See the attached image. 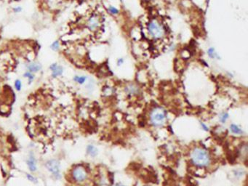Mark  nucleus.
Here are the masks:
<instances>
[{"mask_svg": "<svg viewBox=\"0 0 248 186\" xmlns=\"http://www.w3.org/2000/svg\"><path fill=\"white\" fill-rule=\"evenodd\" d=\"M191 162L198 167H206L210 165L211 158L207 151L201 148H196L191 155Z\"/></svg>", "mask_w": 248, "mask_h": 186, "instance_id": "nucleus-1", "label": "nucleus"}, {"mask_svg": "<svg viewBox=\"0 0 248 186\" xmlns=\"http://www.w3.org/2000/svg\"><path fill=\"white\" fill-rule=\"evenodd\" d=\"M147 29L149 36L154 39H162L166 35L165 27L156 19H153L148 23Z\"/></svg>", "mask_w": 248, "mask_h": 186, "instance_id": "nucleus-2", "label": "nucleus"}, {"mask_svg": "<svg viewBox=\"0 0 248 186\" xmlns=\"http://www.w3.org/2000/svg\"><path fill=\"white\" fill-rule=\"evenodd\" d=\"M166 119L167 113L165 110L162 108H155L151 112L150 121L154 127H162L165 123Z\"/></svg>", "mask_w": 248, "mask_h": 186, "instance_id": "nucleus-3", "label": "nucleus"}, {"mask_svg": "<svg viewBox=\"0 0 248 186\" xmlns=\"http://www.w3.org/2000/svg\"><path fill=\"white\" fill-rule=\"evenodd\" d=\"M71 176L75 183H82L88 179V173L82 166H76L71 169Z\"/></svg>", "mask_w": 248, "mask_h": 186, "instance_id": "nucleus-4", "label": "nucleus"}, {"mask_svg": "<svg viewBox=\"0 0 248 186\" xmlns=\"http://www.w3.org/2000/svg\"><path fill=\"white\" fill-rule=\"evenodd\" d=\"M45 167L54 179L58 180L61 178V165L58 161L56 159L48 160L45 164Z\"/></svg>", "mask_w": 248, "mask_h": 186, "instance_id": "nucleus-5", "label": "nucleus"}, {"mask_svg": "<svg viewBox=\"0 0 248 186\" xmlns=\"http://www.w3.org/2000/svg\"><path fill=\"white\" fill-rule=\"evenodd\" d=\"M100 24V20L99 17L97 15H92L88 19L87 22V27L91 32H95L99 28Z\"/></svg>", "mask_w": 248, "mask_h": 186, "instance_id": "nucleus-6", "label": "nucleus"}, {"mask_svg": "<svg viewBox=\"0 0 248 186\" xmlns=\"http://www.w3.org/2000/svg\"><path fill=\"white\" fill-rule=\"evenodd\" d=\"M50 70L52 72L51 76L53 78H57V77L61 76L63 73V68L56 63H52L50 65Z\"/></svg>", "mask_w": 248, "mask_h": 186, "instance_id": "nucleus-7", "label": "nucleus"}, {"mask_svg": "<svg viewBox=\"0 0 248 186\" xmlns=\"http://www.w3.org/2000/svg\"><path fill=\"white\" fill-rule=\"evenodd\" d=\"M26 165L28 166V169L30 172H35L37 170V163H36V159L34 156V155L32 154H29L28 159L26 160Z\"/></svg>", "mask_w": 248, "mask_h": 186, "instance_id": "nucleus-8", "label": "nucleus"}, {"mask_svg": "<svg viewBox=\"0 0 248 186\" xmlns=\"http://www.w3.org/2000/svg\"><path fill=\"white\" fill-rule=\"evenodd\" d=\"M125 92L129 95L134 96L137 95L138 94L139 92H140V90H139L138 87L136 86V85L130 84L125 87Z\"/></svg>", "mask_w": 248, "mask_h": 186, "instance_id": "nucleus-9", "label": "nucleus"}, {"mask_svg": "<svg viewBox=\"0 0 248 186\" xmlns=\"http://www.w3.org/2000/svg\"><path fill=\"white\" fill-rule=\"evenodd\" d=\"M26 68L28 69V71H29L31 73H37L41 70L42 65L39 63H37V62H32V63L28 64L26 65Z\"/></svg>", "mask_w": 248, "mask_h": 186, "instance_id": "nucleus-10", "label": "nucleus"}, {"mask_svg": "<svg viewBox=\"0 0 248 186\" xmlns=\"http://www.w3.org/2000/svg\"><path fill=\"white\" fill-rule=\"evenodd\" d=\"M207 55H208V57L210 58L211 60H213V61H215V60L218 61V60L220 59V56H219L218 53L217 52V51L214 47L208 48V50H207Z\"/></svg>", "mask_w": 248, "mask_h": 186, "instance_id": "nucleus-11", "label": "nucleus"}, {"mask_svg": "<svg viewBox=\"0 0 248 186\" xmlns=\"http://www.w3.org/2000/svg\"><path fill=\"white\" fill-rule=\"evenodd\" d=\"M86 151H87V154H88L90 156L92 157V158L96 157L98 154V148H97L96 147L93 145H88V146H87Z\"/></svg>", "mask_w": 248, "mask_h": 186, "instance_id": "nucleus-12", "label": "nucleus"}, {"mask_svg": "<svg viewBox=\"0 0 248 186\" xmlns=\"http://www.w3.org/2000/svg\"><path fill=\"white\" fill-rule=\"evenodd\" d=\"M230 130L232 133L234 134V135H241L243 134V130L241 129V127L239 126L234 125V124H232L230 126Z\"/></svg>", "mask_w": 248, "mask_h": 186, "instance_id": "nucleus-13", "label": "nucleus"}, {"mask_svg": "<svg viewBox=\"0 0 248 186\" xmlns=\"http://www.w3.org/2000/svg\"><path fill=\"white\" fill-rule=\"evenodd\" d=\"M87 79H88V77L85 76L76 75V76H74V77H73V81L79 84H85V83L86 82Z\"/></svg>", "mask_w": 248, "mask_h": 186, "instance_id": "nucleus-14", "label": "nucleus"}, {"mask_svg": "<svg viewBox=\"0 0 248 186\" xmlns=\"http://www.w3.org/2000/svg\"><path fill=\"white\" fill-rule=\"evenodd\" d=\"M24 77L25 78H27L28 79V84H32V82L34 81V78H35V76H34V73L29 72V71H26V73H24Z\"/></svg>", "mask_w": 248, "mask_h": 186, "instance_id": "nucleus-15", "label": "nucleus"}, {"mask_svg": "<svg viewBox=\"0 0 248 186\" xmlns=\"http://www.w3.org/2000/svg\"><path fill=\"white\" fill-rule=\"evenodd\" d=\"M108 12L110 14L113 15H117L119 13V9H117L116 7H114V6L111 5H110L109 7H108Z\"/></svg>", "mask_w": 248, "mask_h": 186, "instance_id": "nucleus-16", "label": "nucleus"}, {"mask_svg": "<svg viewBox=\"0 0 248 186\" xmlns=\"http://www.w3.org/2000/svg\"><path fill=\"white\" fill-rule=\"evenodd\" d=\"M228 118H229V114L227 112H223L219 116V120L221 123H225L228 119Z\"/></svg>", "mask_w": 248, "mask_h": 186, "instance_id": "nucleus-17", "label": "nucleus"}, {"mask_svg": "<svg viewBox=\"0 0 248 186\" xmlns=\"http://www.w3.org/2000/svg\"><path fill=\"white\" fill-rule=\"evenodd\" d=\"M50 48H51L52 50L53 51H58L60 48V42L58 40H55V42H53L52 43L51 45H50Z\"/></svg>", "mask_w": 248, "mask_h": 186, "instance_id": "nucleus-18", "label": "nucleus"}, {"mask_svg": "<svg viewBox=\"0 0 248 186\" xmlns=\"http://www.w3.org/2000/svg\"><path fill=\"white\" fill-rule=\"evenodd\" d=\"M14 86H15V90H16L17 91L21 90V88H22V82H21V81L20 80V79H16V80L15 81Z\"/></svg>", "mask_w": 248, "mask_h": 186, "instance_id": "nucleus-19", "label": "nucleus"}, {"mask_svg": "<svg viewBox=\"0 0 248 186\" xmlns=\"http://www.w3.org/2000/svg\"><path fill=\"white\" fill-rule=\"evenodd\" d=\"M26 177H27V179H28L30 182H32V183H37V180H36V178L34 177V176H33L32 174H26Z\"/></svg>", "mask_w": 248, "mask_h": 186, "instance_id": "nucleus-20", "label": "nucleus"}, {"mask_svg": "<svg viewBox=\"0 0 248 186\" xmlns=\"http://www.w3.org/2000/svg\"><path fill=\"white\" fill-rule=\"evenodd\" d=\"M124 63H125V59H124L123 58H118L117 61V66H121V65H122Z\"/></svg>", "mask_w": 248, "mask_h": 186, "instance_id": "nucleus-21", "label": "nucleus"}, {"mask_svg": "<svg viewBox=\"0 0 248 186\" xmlns=\"http://www.w3.org/2000/svg\"><path fill=\"white\" fill-rule=\"evenodd\" d=\"M23 8L20 6H18V7H14V8L13 9V11L15 13H21V11H22Z\"/></svg>", "mask_w": 248, "mask_h": 186, "instance_id": "nucleus-22", "label": "nucleus"}, {"mask_svg": "<svg viewBox=\"0 0 248 186\" xmlns=\"http://www.w3.org/2000/svg\"><path fill=\"white\" fill-rule=\"evenodd\" d=\"M201 127H202V129H204V130H205V131H208L209 130L207 126L205 125L204 123H201Z\"/></svg>", "mask_w": 248, "mask_h": 186, "instance_id": "nucleus-23", "label": "nucleus"}, {"mask_svg": "<svg viewBox=\"0 0 248 186\" xmlns=\"http://www.w3.org/2000/svg\"><path fill=\"white\" fill-rule=\"evenodd\" d=\"M114 186H125V185H122V184H117V185H115Z\"/></svg>", "mask_w": 248, "mask_h": 186, "instance_id": "nucleus-24", "label": "nucleus"}]
</instances>
